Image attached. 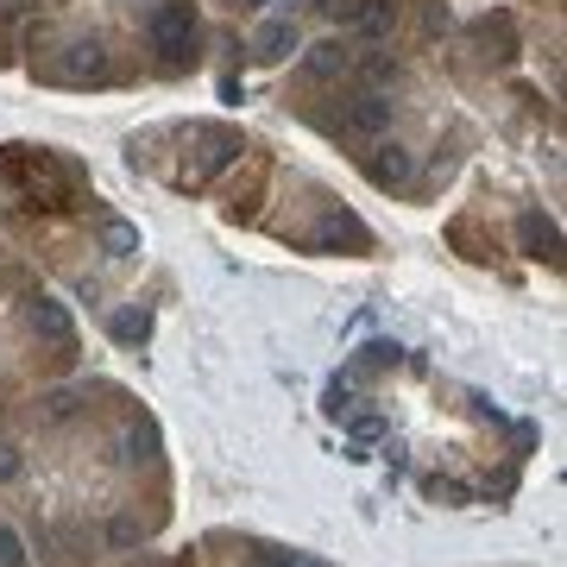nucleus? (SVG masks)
<instances>
[{
    "label": "nucleus",
    "mask_w": 567,
    "mask_h": 567,
    "mask_svg": "<svg viewBox=\"0 0 567 567\" xmlns=\"http://www.w3.org/2000/svg\"><path fill=\"white\" fill-rule=\"evenodd\" d=\"M353 70H360L372 89H385V82H398V63L385 58V51H372V58H353Z\"/></svg>",
    "instance_id": "12"
},
{
    "label": "nucleus",
    "mask_w": 567,
    "mask_h": 567,
    "mask_svg": "<svg viewBox=\"0 0 567 567\" xmlns=\"http://www.w3.org/2000/svg\"><path fill=\"white\" fill-rule=\"evenodd\" d=\"M140 536H145V529L133 524V517H114V524H107V543H114V548H133Z\"/></svg>",
    "instance_id": "17"
},
{
    "label": "nucleus",
    "mask_w": 567,
    "mask_h": 567,
    "mask_svg": "<svg viewBox=\"0 0 567 567\" xmlns=\"http://www.w3.org/2000/svg\"><path fill=\"white\" fill-rule=\"evenodd\" d=\"M32 334H39V341H51L58 353H70V347H76V322H70V309H63L58 297H32Z\"/></svg>",
    "instance_id": "5"
},
{
    "label": "nucleus",
    "mask_w": 567,
    "mask_h": 567,
    "mask_svg": "<svg viewBox=\"0 0 567 567\" xmlns=\"http://www.w3.org/2000/svg\"><path fill=\"white\" fill-rule=\"evenodd\" d=\"M517 240H524L529 259H555V252H561V227L548 221V215H524V221H517Z\"/></svg>",
    "instance_id": "10"
},
{
    "label": "nucleus",
    "mask_w": 567,
    "mask_h": 567,
    "mask_svg": "<svg viewBox=\"0 0 567 567\" xmlns=\"http://www.w3.org/2000/svg\"><path fill=\"white\" fill-rule=\"evenodd\" d=\"M58 82H107V51L95 39L70 44V63L58 70Z\"/></svg>",
    "instance_id": "9"
},
{
    "label": "nucleus",
    "mask_w": 567,
    "mask_h": 567,
    "mask_svg": "<svg viewBox=\"0 0 567 567\" xmlns=\"http://www.w3.org/2000/svg\"><path fill=\"white\" fill-rule=\"evenodd\" d=\"M265 567H322V561H309V555H265Z\"/></svg>",
    "instance_id": "21"
},
{
    "label": "nucleus",
    "mask_w": 567,
    "mask_h": 567,
    "mask_svg": "<svg viewBox=\"0 0 567 567\" xmlns=\"http://www.w3.org/2000/svg\"><path fill=\"white\" fill-rule=\"evenodd\" d=\"M429 498H447V505H466V486H454V480H429Z\"/></svg>",
    "instance_id": "20"
},
{
    "label": "nucleus",
    "mask_w": 567,
    "mask_h": 567,
    "mask_svg": "<svg viewBox=\"0 0 567 567\" xmlns=\"http://www.w3.org/2000/svg\"><path fill=\"white\" fill-rule=\"evenodd\" d=\"M152 454V435L145 429H121V442H114V466H140Z\"/></svg>",
    "instance_id": "11"
},
{
    "label": "nucleus",
    "mask_w": 567,
    "mask_h": 567,
    "mask_svg": "<svg viewBox=\"0 0 567 567\" xmlns=\"http://www.w3.org/2000/svg\"><path fill=\"white\" fill-rule=\"evenodd\" d=\"M189 44H196V7L189 0H158L152 7V51L164 63H183Z\"/></svg>",
    "instance_id": "1"
},
{
    "label": "nucleus",
    "mask_w": 567,
    "mask_h": 567,
    "mask_svg": "<svg viewBox=\"0 0 567 567\" xmlns=\"http://www.w3.org/2000/svg\"><path fill=\"white\" fill-rule=\"evenodd\" d=\"M290 51H303L297 25H290V20H265V25H259V39H252V58H259V63H284Z\"/></svg>",
    "instance_id": "8"
},
{
    "label": "nucleus",
    "mask_w": 567,
    "mask_h": 567,
    "mask_svg": "<svg viewBox=\"0 0 567 567\" xmlns=\"http://www.w3.org/2000/svg\"><path fill=\"white\" fill-rule=\"evenodd\" d=\"M353 58H360V51H353V44L347 39H322V44H309V58H303V70L309 76H347V70H353Z\"/></svg>",
    "instance_id": "7"
},
{
    "label": "nucleus",
    "mask_w": 567,
    "mask_h": 567,
    "mask_svg": "<svg viewBox=\"0 0 567 567\" xmlns=\"http://www.w3.org/2000/svg\"><path fill=\"white\" fill-rule=\"evenodd\" d=\"M398 360V341H365L360 347V365H391Z\"/></svg>",
    "instance_id": "19"
},
{
    "label": "nucleus",
    "mask_w": 567,
    "mask_h": 567,
    "mask_svg": "<svg viewBox=\"0 0 567 567\" xmlns=\"http://www.w3.org/2000/svg\"><path fill=\"white\" fill-rule=\"evenodd\" d=\"M240 7H271V0H240Z\"/></svg>",
    "instance_id": "23"
},
{
    "label": "nucleus",
    "mask_w": 567,
    "mask_h": 567,
    "mask_svg": "<svg viewBox=\"0 0 567 567\" xmlns=\"http://www.w3.org/2000/svg\"><path fill=\"white\" fill-rule=\"evenodd\" d=\"M385 126H391V102L379 95V89H360V95H347L341 133H353V140H372V133H385Z\"/></svg>",
    "instance_id": "3"
},
{
    "label": "nucleus",
    "mask_w": 567,
    "mask_h": 567,
    "mask_svg": "<svg viewBox=\"0 0 567 567\" xmlns=\"http://www.w3.org/2000/svg\"><path fill=\"white\" fill-rule=\"evenodd\" d=\"M95 246H102L107 259H140L145 252V234L133 221H121V215H102V227H95Z\"/></svg>",
    "instance_id": "6"
},
{
    "label": "nucleus",
    "mask_w": 567,
    "mask_h": 567,
    "mask_svg": "<svg viewBox=\"0 0 567 567\" xmlns=\"http://www.w3.org/2000/svg\"><path fill=\"white\" fill-rule=\"evenodd\" d=\"M20 473H25L20 447H13V442H0V486H13V480H20Z\"/></svg>",
    "instance_id": "18"
},
{
    "label": "nucleus",
    "mask_w": 567,
    "mask_h": 567,
    "mask_svg": "<svg viewBox=\"0 0 567 567\" xmlns=\"http://www.w3.org/2000/svg\"><path fill=\"white\" fill-rule=\"evenodd\" d=\"M353 404H360V385L353 379H334L328 385V416H353Z\"/></svg>",
    "instance_id": "15"
},
{
    "label": "nucleus",
    "mask_w": 567,
    "mask_h": 567,
    "mask_svg": "<svg viewBox=\"0 0 567 567\" xmlns=\"http://www.w3.org/2000/svg\"><path fill=\"white\" fill-rule=\"evenodd\" d=\"M328 20H341L353 39H391L398 25V0H322Z\"/></svg>",
    "instance_id": "2"
},
{
    "label": "nucleus",
    "mask_w": 567,
    "mask_h": 567,
    "mask_svg": "<svg viewBox=\"0 0 567 567\" xmlns=\"http://www.w3.org/2000/svg\"><path fill=\"white\" fill-rule=\"evenodd\" d=\"M511 435H517V454H529V447H536V423H517Z\"/></svg>",
    "instance_id": "22"
},
{
    "label": "nucleus",
    "mask_w": 567,
    "mask_h": 567,
    "mask_svg": "<svg viewBox=\"0 0 567 567\" xmlns=\"http://www.w3.org/2000/svg\"><path fill=\"white\" fill-rule=\"evenodd\" d=\"M410 171H416V158H410L398 140H379L372 152H365V177L379 183V189H404Z\"/></svg>",
    "instance_id": "4"
},
{
    "label": "nucleus",
    "mask_w": 567,
    "mask_h": 567,
    "mask_svg": "<svg viewBox=\"0 0 567 567\" xmlns=\"http://www.w3.org/2000/svg\"><path fill=\"white\" fill-rule=\"evenodd\" d=\"M76 404H82V391H76V385L44 391V416H51V423H63V416H76Z\"/></svg>",
    "instance_id": "14"
},
{
    "label": "nucleus",
    "mask_w": 567,
    "mask_h": 567,
    "mask_svg": "<svg viewBox=\"0 0 567 567\" xmlns=\"http://www.w3.org/2000/svg\"><path fill=\"white\" fill-rule=\"evenodd\" d=\"M20 561H25L20 529H13V524H0V567H20Z\"/></svg>",
    "instance_id": "16"
},
{
    "label": "nucleus",
    "mask_w": 567,
    "mask_h": 567,
    "mask_svg": "<svg viewBox=\"0 0 567 567\" xmlns=\"http://www.w3.org/2000/svg\"><path fill=\"white\" fill-rule=\"evenodd\" d=\"M145 334H152V316H145V309H126V316H114V341H145Z\"/></svg>",
    "instance_id": "13"
}]
</instances>
